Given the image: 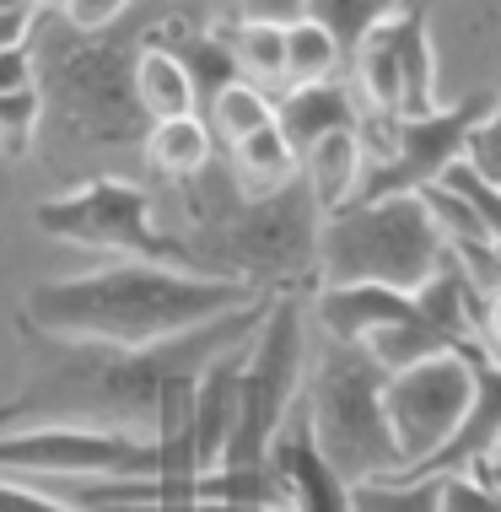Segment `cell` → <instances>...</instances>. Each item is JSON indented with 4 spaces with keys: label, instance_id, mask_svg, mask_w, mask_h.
<instances>
[{
    "label": "cell",
    "instance_id": "obj_36",
    "mask_svg": "<svg viewBox=\"0 0 501 512\" xmlns=\"http://www.w3.org/2000/svg\"><path fill=\"white\" fill-rule=\"evenodd\" d=\"M27 6H33V11H38V17H60V11H65V6H71V0H27Z\"/></svg>",
    "mask_w": 501,
    "mask_h": 512
},
{
    "label": "cell",
    "instance_id": "obj_37",
    "mask_svg": "<svg viewBox=\"0 0 501 512\" xmlns=\"http://www.w3.org/2000/svg\"><path fill=\"white\" fill-rule=\"evenodd\" d=\"M491 340H501V286L491 292Z\"/></svg>",
    "mask_w": 501,
    "mask_h": 512
},
{
    "label": "cell",
    "instance_id": "obj_29",
    "mask_svg": "<svg viewBox=\"0 0 501 512\" xmlns=\"http://www.w3.org/2000/svg\"><path fill=\"white\" fill-rule=\"evenodd\" d=\"M464 162L475 168L480 178H491V184L501 189V103L485 114L475 130H469V146H464Z\"/></svg>",
    "mask_w": 501,
    "mask_h": 512
},
{
    "label": "cell",
    "instance_id": "obj_22",
    "mask_svg": "<svg viewBox=\"0 0 501 512\" xmlns=\"http://www.w3.org/2000/svg\"><path fill=\"white\" fill-rule=\"evenodd\" d=\"M232 38V60H238V76L259 92H286V27H270V22H238L227 27Z\"/></svg>",
    "mask_w": 501,
    "mask_h": 512
},
{
    "label": "cell",
    "instance_id": "obj_30",
    "mask_svg": "<svg viewBox=\"0 0 501 512\" xmlns=\"http://www.w3.org/2000/svg\"><path fill=\"white\" fill-rule=\"evenodd\" d=\"M130 6H135V0H71V6L60 11V22L76 27V33H114V22Z\"/></svg>",
    "mask_w": 501,
    "mask_h": 512
},
{
    "label": "cell",
    "instance_id": "obj_32",
    "mask_svg": "<svg viewBox=\"0 0 501 512\" xmlns=\"http://www.w3.org/2000/svg\"><path fill=\"white\" fill-rule=\"evenodd\" d=\"M33 87H38V54H33V44L0 54V98H11V92H33Z\"/></svg>",
    "mask_w": 501,
    "mask_h": 512
},
{
    "label": "cell",
    "instance_id": "obj_17",
    "mask_svg": "<svg viewBox=\"0 0 501 512\" xmlns=\"http://www.w3.org/2000/svg\"><path fill=\"white\" fill-rule=\"evenodd\" d=\"M437 54H431V0H405V44H399V119L442 114Z\"/></svg>",
    "mask_w": 501,
    "mask_h": 512
},
{
    "label": "cell",
    "instance_id": "obj_23",
    "mask_svg": "<svg viewBox=\"0 0 501 512\" xmlns=\"http://www.w3.org/2000/svg\"><path fill=\"white\" fill-rule=\"evenodd\" d=\"M399 6H405V0H313L308 17H313L318 27H329V38L340 44L345 65H351V60H356V49L367 44V33H372L378 22L394 17Z\"/></svg>",
    "mask_w": 501,
    "mask_h": 512
},
{
    "label": "cell",
    "instance_id": "obj_10",
    "mask_svg": "<svg viewBox=\"0 0 501 512\" xmlns=\"http://www.w3.org/2000/svg\"><path fill=\"white\" fill-rule=\"evenodd\" d=\"M469 405H475V362H469V351H437L405 372H388L383 410H388V426H394L405 475H421L448 448L453 432L464 426Z\"/></svg>",
    "mask_w": 501,
    "mask_h": 512
},
{
    "label": "cell",
    "instance_id": "obj_12",
    "mask_svg": "<svg viewBox=\"0 0 501 512\" xmlns=\"http://www.w3.org/2000/svg\"><path fill=\"white\" fill-rule=\"evenodd\" d=\"M313 318H318V329H324V340L367 345L378 329L421 318V302L410 292H388V286H318Z\"/></svg>",
    "mask_w": 501,
    "mask_h": 512
},
{
    "label": "cell",
    "instance_id": "obj_6",
    "mask_svg": "<svg viewBox=\"0 0 501 512\" xmlns=\"http://www.w3.org/2000/svg\"><path fill=\"white\" fill-rule=\"evenodd\" d=\"M388 372L367 345H340L329 340L308 383V426L318 453L340 469L345 486H367V480H410L399 459L394 426L383 410Z\"/></svg>",
    "mask_w": 501,
    "mask_h": 512
},
{
    "label": "cell",
    "instance_id": "obj_9",
    "mask_svg": "<svg viewBox=\"0 0 501 512\" xmlns=\"http://www.w3.org/2000/svg\"><path fill=\"white\" fill-rule=\"evenodd\" d=\"M0 475L17 480H151L162 475V442L108 426H17L0 437Z\"/></svg>",
    "mask_w": 501,
    "mask_h": 512
},
{
    "label": "cell",
    "instance_id": "obj_7",
    "mask_svg": "<svg viewBox=\"0 0 501 512\" xmlns=\"http://www.w3.org/2000/svg\"><path fill=\"white\" fill-rule=\"evenodd\" d=\"M308 372V329H302V297L281 292L254 329L238 367V421L221 453V469H264L275 437L286 432V415L302 394Z\"/></svg>",
    "mask_w": 501,
    "mask_h": 512
},
{
    "label": "cell",
    "instance_id": "obj_35",
    "mask_svg": "<svg viewBox=\"0 0 501 512\" xmlns=\"http://www.w3.org/2000/svg\"><path fill=\"white\" fill-rule=\"evenodd\" d=\"M469 475H480V480H485V486H491V491L501 496V448L491 453V459H480L475 469H469Z\"/></svg>",
    "mask_w": 501,
    "mask_h": 512
},
{
    "label": "cell",
    "instance_id": "obj_34",
    "mask_svg": "<svg viewBox=\"0 0 501 512\" xmlns=\"http://www.w3.org/2000/svg\"><path fill=\"white\" fill-rule=\"evenodd\" d=\"M33 27H38V11H0V54L33 44Z\"/></svg>",
    "mask_w": 501,
    "mask_h": 512
},
{
    "label": "cell",
    "instance_id": "obj_11",
    "mask_svg": "<svg viewBox=\"0 0 501 512\" xmlns=\"http://www.w3.org/2000/svg\"><path fill=\"white\" fill-rule=\"evenodd\" d=\"M496 103H501V87H480V92L448 103L442 114H431V119H399L388 151L378 162H367V173H361L351 205H372V200L421 195V189H431L458 157H464L469 130H475Z\"/></svg>",
    "mask_w": 501,
    "mask_h": 512
},
{
    "label": "cell",
    "instance_id": "obj_27",
    "mask_svg": "<svg viewBox=\"0 0 501 512\" xmlns=\"http://www.w3.org/2000/svg\"><path fill=\"white\" fill-rule=\"evenodd\" d=\"M38 130H44V92H11V98H0V151L6 157H27L38 141Z\"/></svg>",
    "mask_w": 501,
    "mask_h": 512
},
{
    "label": "cell",
    "instance_id": "obj_14",
    "mask_svg": "<svg viewBox=\"0 0 501 512\" xmlns=\"http://www.w3.org/2000/svg\"><path fill=\"white\" fill-rule=\"evenodd\" d=\"M361 98L351 81H318V87H286L281 98H275V124H281V135L291 141L297 157H308V151L324 141V135H340V130H361Z\"/></svg>",
    "mask_w": 501,
    "mask_h": 512
},
{
    "label": "cell",
    "instance_id": "obj_21",
    "mask_svg": "<svg viewBox=\"0 0 501 512\" xmlns=\"http://www.w3.org/2000/svg\"><path fill=\"white\" fill-rule=\"evenodd\" d=\"M146 162L162 178H178V184L200 178L205 168H211V124H205L200 114L151 124L146 130Z\"/></svg>",
    "mask_w": 501,
    "mask_h": 512
},
{
    "label": "cell",
    "instance_id": "obj_2",
    "mask_svg": "<svg viewBox=\"0 0 501 512\" xmlns=\"http://www.w3.org/2000/svg\"><path fill=\"white\" fill-rule=\"evenodd\" d=\"M264 292L221 275L178 270V265H146V259H119V265L60 275V281L27 286L17 329L44 340H87V345H162L178 335L216 324V318L248 308Z\"/></svg>",
    "mask_w": 501,
    "mask_h": 512
},
{
    "label": "cell",
    "instance_id": "obj_25",
    "mask_svg": "<svg viewBox=\"0 0 501 512\" xmlns=\"http://www.w3.org/2000/svg\"><path fill=\"white\" fill-rule=\"evenodd\" d=\"M345 65L340 44L329 38V27H318L313 17L286 27V81L291 87H318V81H334V71Z\"/></svg>",
    "mask_w": 501,
    "mask_h": 512
},
{
    "label": "cell",
    "instance_id": "obj_4",
    "mask_svg": "<svg viewBox=\"0 0 501 512\" xmlns=\"http://www.w3.org/2000/svg\"><path fill=\"white\" fill-rule=\"evenodd\" d=\"M38 92L44 119H54L71 141L87 146H146V114L135 103V49L114 44L108 33H76L60 17H38Z\"/></svg>",
    "mask_w": 501,
    "mask_h": 512
},
{
    "label": "cell",
    "instance_id": "obj_28",
    "mask_svg": "<svg viewBox=\"0 0 501 512\" xmlns=\"http://www.w3.org/2000/svg\"><path fill=\"white\" fill-rule=\"evenodd\" d=\"M437 184H448V189H453V195H464L469 205H475V216L485 221V227H491V238L501 243V189L491 184V178H480V173H475V168H469V162H464V157H458V162H453V168H448V173H442V178H437Z\"/></svg>",
    "mask_w": 501,
    "mask_h": 512
},
{
    "label": "cell",
    "instance_id": "obj_8",
    "mask_svg": "<svg viewBox=\"0 0 501 512\" xmlns=\"http://www.w3.org/2000/svg\"><path fill=\"white\" fill-rule=\"evenodd\" d=\"M33 227L54 243L71 248H92V254H119V259H146V265H178L194 270L189 243L157 221V205L141 184H124V178L92 173L71 184L65 195L38 200Z\"/></svg>",
    "mask_w": 501,
    "mask_h": 512
},
{
    "label": "cell",
    "instance_id": "obj_26",
    "mask_svg": "<svg viewBox=\"0 0 501 512\" xmlns=\"http://www.w3.org/2000/svg\"><path fill=\"white\" fill-rule=\"evenodd\" d=\"M351 512H442V480H367V486H351Z\"/></svg>",
    "mask_w": 501,
    "mask_h": 512
},
{
    "label": "cell",
    "instance_id": "obj_5",
    "mask_svg": "<svg viewBox=\"0 0 501 512\" xmlns=\"http://www.w3.org/2000/svg\"><path fill=\"white\" fill-rule=\"evenodd\" d=\"M442 259H448V238L421 195L345 205L324 216L318 286H388L415 297L442 270Z\"/></svg>",
    "mask_w": 501,
    "mask_h": 512
},
{
    "label": "cell",
    "instance_id": "obj_1",
    "mask_svg": "<svg viewBox=\"0 0 501 512\" xmlns=\"http://www.w3.org/2000/svg\"><path fill=\"white\" fill-rule=\"evenodd\" d=\"M270 302L275 297H259L238 313L216 318V324L194 329V335L141 345V351L22 335L38 362L22 378V389L0 405V432L71 421V426H108V432H130V437H157L167 394L194 383L211 362L254 340Z\"/></svg>",
    "mask_w": 501,
    "mask_h": 512
},
{
    "label": "cell",
    "instance_id": "obj_3",
    "mask_svg": "<svg viewBox=\"0 0 501 512\" xmlns=\"http://www.w3.org/2000/svg\"><path fill=\"white\" fill-rule=\"evenodd\" d=\"M205 238H184L200 275L243 281L264 297H281L297 281H318V238H324V211H318L308 178H291L286 189L259 200H232L221 216L200 221Z\"/></svg>",
    "mask_w": 501,
    "mask_h": 512
},
{
    "label": "cell",
    "instance_id": "obj_18",
    "mask_svg": "<svg viewBox=\"0 0 501 512\" xmlns=\"http://www.w3.org/2000/svg\"><path fill=\"white\" fill-rule=\"evenodd\" d=\"M135 103H141L146 124H162V119H184L200 108V92H194V81L184 71V60H178L173 49L151 44V38L141 33V49H135Z\"/></svg>",
    "mask_w": 501,
    "mask_h": 512
},
{
    "label": "cell",
    "instance_id": "obj_38",
    "mask_svg": "<svg viewBox=\"0 0 501 512\" xmlns=\"http://www.w3.org/2000/svg\"><path fill=\"white\" fill-rule=\"evenodd\" d=\"M0 11H33L27 0H0Z\"/></svg>",
    "mask_w": 501,
    "mask_h": 512
},
{
    "label": "cell",
    "instance_id": "obj_16",
    "mask_svg": "<svg viewBox=\"0 0 501 512\" xmlns=\"http://www.w3.org/2000/svg\"><path fill=\"white\" fill-rule=\"evenodd\" d=\"M243 351H227L221 362H211L200 372V383H194V464H200V475H211L221 469V453H227L232 442V421H238V367H243Z\"/></svg>",
    "mask_w": 501,
    "mask_h": 512
},
{
    "label": "cell",
    "instance_id": "obj_24",
    "mask_svg": "<svg viewBox=\"0 0 501 512\" xmlns=\"http://www.w3.org/2000/svg\"><path fill=\"white\" fill-rule=\"evenodd\" d=\"M205 124L227 141V151L248 141V135H259V130H270L275 124V98L270 92H259V87H248V81H232L221 98L205 108Z\"/></svg>",
    "mask_w": 501,
    "mask_h": 512
},
{
    "label": "cell",
    "instance_id": "obj_13",
    "mask_svg": "<svg viewBox=\"0 0 501 512\" xmlns=\"http://www.w3.org/2000/svg\"><path fill=\"white\" fill-rule=\"evenodd\" d=\"M464 351H469V362H475V405H469L453 442L421 469V475H469L480 459H491L501 448V362H491L485 345H464Z\"/></svg>",
    "mask_w": 501,
    "mask_h": 512
},
{
    "label": "cell",
    "instance_id": "obj_15",
    "mask_svg": "<svg viewBox=\"0 0 501 512\" xmlns=\"http://www.w3.org/2000/svg\"><path fill=\"white\" fill-rule=\"evenodd\" d=\"M270 469L291 486V507H297V512H351V486H345L340 469H334L324 453H318L308 415L275 437Z\"/></svg>",
    "mask_w": 501,
    "mask_h": 512
},
{
    "label": "cell",
    "instance_id": "obj_31",
    "mask_svg": "<svg viewBox=\"0 0 501 512\" xmlns=\"http://www.w3.org/2000/svg\"><path fill=\"white\" fill-rule=\"evenodd\" d=\"M0 512H81L60 496H44L33 480H6L0 475Z\"/></svg>",
    "mask_w": 501,
    "mask_h": 512
},
{
    "label": "cell",
    "instance_id": "obj_33",
    "mask_svg": "<svg viewBox=\"0 0 501 512\" xmlns=\"http://www.w3.org/2000/svg\"><path fill=\"white\" fill-rule=\"evenodd\" d=\"M308 6H313V0H238L243 22H270V27L308 22Z\"/></svg>",
    "mask_w": 501,
    "mask_h": 512
},
{
    "label": "cell",
    "instance_id": "obj_20",
    "mask_svg": "<svg viewBox=\"0 0 501 512\" xmlns=\"http://www.w3.org/2000/svg\"><path fill=\"white\" fill-rule=\"evenodd\" d=\"M297 173H302V157L291 151L281 124H270V130H259V135H248V141L232 146V184H238L243 200L275 195V189H286Z\"/></svg>",
    "mask_w": 501,
    "mask_h": 512
},
{
    "label": "cell",
    "instance_id": "obj_19",
    "mask_svg": "<svg viewBox=\"0 0 501 512\" xmlns=\"http://www.w3.org/2000/svg\"><path fill=\"white\" fill-rule=\"evenodd\" d=\"M367 173V146H361L356 130H340V135H324L308 157H302V178H308L318 211L334 216L356 200V184Z\"/></svg>",
    "mask_w": 501,
    "mask_h": 512
}]
</instances>
